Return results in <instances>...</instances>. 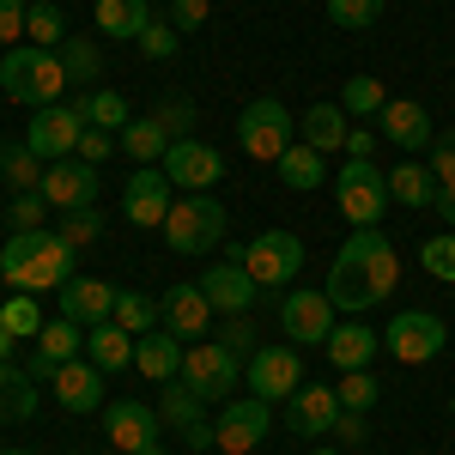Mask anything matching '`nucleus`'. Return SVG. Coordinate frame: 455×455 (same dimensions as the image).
<instances>
[{
  "mask_svg": "<svg viewBox=\"0 0 455 455\" xmlns=\"http://www.w3.org/2000/svg\"><path fill=\"white\" fill-rule=\"evenodd\" d=\"M395 280H401V255H395V243L371 225V231H352L347 243H340L322 291L334 298V310L364 315V310H377V304H388Z\"/></svg>",
  "mask_w": 455,
  "mask_h": 455,
  "instance_id": "1",
  "label": "nucleus"
},
{
  "mask_svg": "<svg viewBox=\"0 0 455 455\" xmlns=\"http://www.w3.org/2000/svg\"><path fill=\"white\" fill-rule=\"evenodd\" d=\"M68 68H61V49H36V43H19V49H0V92L25 109H49L68 104Z\"/></svg>",
  "mask_w": 455,
  "mask_h": 455,
  "instance_id": "2",
  "label": "nucleus"
},
{
  "mask_svg": "<svg viewBox=\"0 0 455 455\" xmlns=\"http://www.w3.org/2000/svg\"><path fill=\"white\" fill-rule=\"evenodd\" d=\"M334 201H340V212H347L352 231L383 225V212L395 207V201H388V171H377L371 158H347L340 176H334Z\"/></svg>",
  "mask_w": 455,
  "mask_h": 455,
  "instance_id": "3",
  "label": "nucleus"
},
{
  "mask_svg": "<svg viewBox=\"0 0 455 455\" xmlns=\"http://www.w3.org/2000/svg\"><path fill=\"white\" fill-rule=\"evenodd\" d=\"M164 243L176 255H212V243H225V207H219V195H176L171 219H164Z\"/></svg>",
  "mask_w": 455,
  "mask_h": 455,
  "instance_id": "4",
  "label": "nucleus"
},
{
  "mask_svg": "<svg viewBox=\"0 0 455 455\" xmlns=\"http://www.w3.org/2000/svg\"><path fill=\"white\" fill-rule=\"evenodd\" d=\"M182 383L195 388L201 401H237V388H243V358L225 347V340H195V347L182 352Z\"/></svg>",
  "mask_w": 455,
  "mask_h": 455,
  "instance_id": "5",
  "label": "nucleus"
},
{
  "mask_svg": "<svg viewBox=\"0 0 455 455\" xmlns=\"http://www.w3.org/2000/svg\"><path fill=\"white\" fill-rule=\"evenodd\" d=\"M237 146H243V158H255V164H280L285 146H291V109L280 98L243 104V116H237Z\"/></svg>",
  "mask_w": 455,
  "mask_h": 455,
  "instance_id": "6",
  "label": "nucleus"
},
{
  "mask_svg": "<svg viewBox=\"0 0 455 455\" xmlns=\"http://www.w3.org/2000/svg\"><path fill=\"white\" fill-rule=\"evenodd\" d=\"M243 267L261 291H280L285 280L304 274V237L298 231H261L255 243H243Z\"/></svg>",
  "mask_w": 455,
  "mask_h": 455,
  "instance_id": "7",
  "label": "nucleus"
},
{
  "mask_svg": "<svg viewBox=\"0 0 455 455\" xmlns=\"http://www.w3.org/2000/svg\"><path fill=\"white\" fill-rule=\"evenodd\" d=\"M443 347H450V328H443V315H431V310H401L383 328V352L401 358V364H431Z\"/></svg>",
  "mask_w": 455,
  "mask_h": 455,
  "instance_id": "8",
  "label": "nucleus"
},
{
  "mask_svg": "<svg viewBox=\"0 0 455 455\" xmlns=\"http://www.w3.org/2000/svg\"><path fill=\"white\" fill-rule=\"evenodd\" d=\"M298 383H304V358H298V347L285 340V347H261V352H249V364H243V388L255 395V401H291L298 395Z\"/></svg>",
  "mask_w": 455,
  "mask_h": 455,
  "instance_id": "9",
  "label": "nucleus"
},
{
  "mask_svg": "<svg viewBox=\"0 0 455 455\" xmlns=\"http://www.w3.org/2000/svg\"><path fill=\"white\" fill-rule=\"evenodd\" d=\"M176 207V182L158 164H134V176L122 182V219L140 231H164V219Z\"/></svg>",
  "mask_w": 455,
  "mask_h": 455,
  "instance_id": "10",
  "label": "nucleus"
},
{
  "mask_svg": "<svg viewBox=\"0 0 455 455\" xmlns=\"http://www.w3.org/2000/svg\"><path fill=\"white\" fill-rule=\"evenodd\" d=\"M92 122H85V109L73 104H49V109H31V128H25V146H31L43 164H55V158H73L79 152V134H85Z\"/></svg>",
  "mask_w": 455,
  "mask_h": 455,
  "instance_id": "11",
  "label": "nucleus"
},
{
  "mask_svg": "<svg viewBox=\"0 0 455 455\" xmlns=\"http://www.w3.org/2000/svg\"><path fill=\"white\" fill-rule=\"evenodd\" d=\"M267 431H274V413H267V401H255V395H237V401H225L219 407V419H212V450L225 455H249L267 443Z\"/></svg>",
  "mask_w": 455,
  "mask_h": 455,
  "instance_id": "12",
  "label": "nucleus"
},
{
  "mask_svg": "<svg viewBox=\"0 0 455 455\" xmlns=\"http://www.w3.org/2000/svg\"><path fill=\"white\" fill-rule=\"evenodd\" d=\"M334 322H340V310L328 291H285L280 298V328L291 347H328Z\"/></svg>",
  "mask_w": 455,
  "mask_h": 455,
  "instance_id": "13",
  "label": "nucleus"
},
{
  "mask_svg": "<svg viewBox=\"0 0 455 455\" xmlns=\"http://www.w3.org/2000/svg\"><path fill=\"white\" fill-rule=\"evenodd\" d=\"M164 176H171L182 195H212V182L225 176V158H219V146L182 134V140L164 146Z\"/></svg>",
  "mask_w": 455,
  "mask_h": 455,
  "instance_id": "14",
  "label": "nucleus"
},
{
  "mask_svg": "<svg viewBox=\"0 0 455 455\" xmlns=\"http://www.w3.org/2000/svg\"><path fill=\"white\" fill-rule=\"evenodd\" d=\"M212 304L207 291H201V280H176L171 291H164V304H158V328H171L182 347H195V340H207L212 334Z\"/></svg>",
  "mask_w": 455,
  "mask_h": 455,
  "instance_id": "15",
  "label": "nucleus"
},
{
  "mask_svg": "<svg viewBox=\"0 0 455 455\" xmlns=\"http://www.w3.org/2000/svg\"><path fill=\"white\" fill-rule=\"evenodd\" d=\"M36 195L55 212L98 207V164H85V158H55V164L43 171V188H36Z\"/></svg>",
  "mask_w": 455,
  "mask_h": 455,
  "instance_id": "16",
  "label": "nucleus"
},
{
  "mask_svg": "<svg viewBox=\"0 0 455 455\" xmlns=\"http://www.w3.org/2000/svg\"><path fill=\"white\" fill-rule=\"evenodd\" d=\"M158 419H164V425H176V437H182V443H188L195 455H207V450H212V419H207V401H201L195 388L182 383V377H176V383H164Z\"/></svg>",
  "mask_w": 455,
  "mask_h": 455,
  "instance_id": "17",
  "label": "nucleus"
},
{
  "mask_svg": "<svg viewBox=\"0 0 455 455\" xmlns=\"http://www.w3.org/2000/svg\"><path fill=\"white\" fill-rule=\"evenodd\" d=\"M104 437H109L116 455H140L146 443L164 437V419H158V407H146V401H116V407H104Z\"/></svg>",
  "mask_w": 455,
  "mask_h": 455,
  "instance_id": "18",
  "label": "nucleus"
},
{
  "mask_svg": "<svg viewBox=\"0 0 455 455\" xmlns=\"http://www.w3.org/2000/svg\"><path fill=\"white\" fill-rule=\"evenodd\" d=\"M334 419H340V395H334L328 383H310V388L298 383V395L285 401V425H291L304 443L328 437V431H334Z\"/></svg>",
  "mask_w": 455,
  "mask_h": 455,
  "instance_id": "19",
  "label": "nucleus"
},
{
  "mask_svg": "<svg viewBox=\"0 0 455 455\" xmlns=\"http://www.w3.org/2000/svg\"><path fill=\"white\" fill-rule=\"evenodd\" d=\"M377 134H383L388 146H401V158H407V152H425L437 128H431L425 104H413V98H388L383 116H377Z\"/></svg>",
  "mask_w": 455,
  "mask_h": 455,
  "instance_id": "20",
  "label": "nucleus"
},
{
  "mask_svg": "<svg viewBox=\"0 0 455 455\" xmlns=\"http://www.w3.org/2000/svg\"><path fill=\"white\" fill-rule=\"evenodd\" d=\"M201 291H207V304L219 315H243V310H255V298H261V285L249 280L243 261H219L212 274H201Z\"/></svg>",
  "mask_w": 455,
  "mask_h": 455,
  "instance_id": "21",
  "label": "nucleus"
},
{
  "mask_svg": "<svg viewBox=\"0 0 455 455\" xmlns=\"http://www.w3.org/2000/svg\"><path fill=\"white\" fill-rule=\"evenodd\" d=\"M61 315L79 322V328H104V322H116V285L109 280H79V274H73V280L61 285Z\"/></svg>",
  "mask_w": 455,
  "mask_h": 455,
  "instance_id": "22",
  "label": "nucleus"
},
{
  "mask_svg": "<svg viewBox=\"0 0 455 455\" xmlns=\"http://www.w3.org/2000/svg\"><path fill=\"white\" fill-rule=\"evenodd\" d=\"M55 401L68 407V413H104V371L92 364V358H73L55 371Z\"/></svg>",
  "mask_w": 455,
  "mask_h": 455,
  "instance_id": "23",
  "label": "nucleus"
},
{
  "mask_svg": "<svg viewBox=\"0 0 455 455\" xmlns=\"http://www.w3.org/2000/svg\"><path fill=\"white\" fill-rule=\"evenodd\" d=\"M322 352L334 358V371H371V358L383 352V334L364 328V315H347V322H334V334H328Z\"/></svg>",
  "mask_w": 455,
  "mask_h": 455,
  "instance_id": "24",
  "label": "nucleus"
},
{
  "mask_svg": "<svg viewBox=\"0 0 455 455\" xmlns=\"http://www.w3.org/2000/svg\"><path fill=\"white\" fill-rule=\"evenodd\" d=\"M182 340H176L171 328H152V334H140L134 340V371L140 377H152V383H176L182 377Z\"/></svg>",
  "mask_w": 455,
  "mask_h": 455,
  "instance_id": "25",
  "label": "nucleus"
},
{
  "mask_svg": "<svg viewBox=\"0 0 455 455\" xmlns=\"http://www.w3.org/2000/svg\"><path fill=\"white\" fill-rule=\"evenodd\" d=\"M25 243H31V261H36V274H43V291H61V285L73 280V255L79 249L61 237V231H19Z\"/></svg>",
  "mask_w": 455,
  "mask_h": 455,
  "instance_id": "26",
  "label": "nucleus"
},
{
  "mask_svg": "<svg viewBox=\"0 0 455 455\" xmlns=\"http://www.w3.org/2000/svg\"><path fill=\"white\" fill-rule=\"evenodd\" d=\"M274 171H280V182H285V188H298V195H310V188H322V182H334V176H328V152H315V146H304V140L285 146V158L274 164Z\"/></svg>",
  "mask_w": 455,
  "mask_h": 455,
  "instance_id": "27",
  "label": "nucleus"
},
{
  "mask_svg": "<svg viewBox=\"0 0 455 455\" xmlns=\"http://www.w3.org/2000/svg\"><path fill=\"white\" fill-rule=\"evenodd\" d=\"M85 358L98 364V371H128L134 364V334L122 328V322H104V328H85Z\"/></svg>",
  "mask_w": 455,
  "mask_h": 455,
  "instance_id": "28",
  "label": "nucleus"
},
{
  "mask_svg": "<svg viewBox=\"0 0 455 455\" xmlns=\"http://www.w3.org/2000/svg\"><path fill=\"white\" fill-rule=\"evenodd\" d=\"M304 146H315V152H347V128H352V116L340 104H310L304 109Z\"/></svg>",
  "mask_w": 455,
  "mask_h": 455,
  "instance_id": "29",
  "label": "nucleus"
},
{
  "mask_svg": "<svg viewBox=\"0 0 455 455\" xmlns=\"http://www.w3.org/2000/svg\"><path fill=\"white\" fill-rule=\"evenodd\" d=\"M431 195H437V176H431V164H413V158H401L395 171H388V201L407 212L431 207Z\"/></svg>",
  "mask_w": 455,
  "mask_h": 455,
  "instance_id": "30",
  "label": "nucleus"
},
{
  "mask_svg": "<svg viewBox=\"0 0 455 455\" xmlns=\"http://www.w3.org/2000/svg\"><path fill=\"white\" fill-rule=\"evenodd\" d=\"M36 413V377L25 364H0V425H19Z\"/></svg>",
  "mask_w": 455,
  "mask_h": 455,
  "instance_id": "31",
  "label": "nucleus"
},
{
  "mask_svg": "<svg viewBox=\"0 0 455 455\" xmlns=\"http://www.w3.org/2000/svg\"><path fill=\"white\" fill-rule=\"evenodd\" d=\"M73 104L85 109V122H92V128H104V134H122V128L134 122L128 98H122V92H109V85H98V92H73Z\"/></svg>",
  "mask_w": 455,
  "mask_h": 455,
  "instance_id": "32",
  "label": "nucleus"
},
{
  "mask_svg": "<svg viewBox=\"0 0 455 455\" xmlns=\"http://www.w3.org/2000/svg\"><path fill=\"white\" fill-rule=\"evenodd\" d=\"M92 19H98L104 36H140L152 25V0H98Z\"/></svg>",
  "mask_w": 455,
  "mask_h": 455,
  "instance_id": "33",
  "label": "nucleus"
},
{
  "mask_svg": "<svg viewBox=\"0 0 455 455\" xmlns=\"http://www.w3.org/2000/svg\"><path fill=\"white\" fill-rule=\"evenodd\" d=\"M61 68L79 92H98V79H104V49L92 43V36H68L61 43Z\"/></svg>",
  "mask_w": 455,
  "mask_h": 455,
  "instance_id": "34",
  "label": "nucleus"
},
{
  "mask_svg": "<svg viewBox=\"0 0 455 455\" xmlns=\"http://www.w3.org/2000/svg\"><path fill=\"white\" fill-rule=\"evenodd\" d=\"M116 140H122V152H128L134 164H158V158H164V146H171V134L158 128V116H134Z\"/></svg>",
  "mask_w": 455,
  "mask_h": 455,
  "instance_id": "35",
  "label": "nucleus"
},
{
  "mask_svg": "<svg viewBox=\"0 0 455 455\" xmlns=\"http://www.w3.org/2000/svg\"><path fill=\"white\" fill-rule=\"evenodd\" d=\"M43 158H36L25 140H6L0 146V182H12V195H25V188H43Z\"/></svg>",
  "mask_w": 455,
  "mask_h": 455,
  "instance_id": "36",
  "label": "nucleus"
},
{
  "mask_svg": "<svg viewBox=\"0 0 455 455\" xmlns=\"http://www.w3.org/2000/svg\"><path fill=\"white\" fill-rule=\"evenodd\" d=\"M79 347H85V328H79V322H68V315L43 322V334H36V352H43L49 364H73V358H79Z\"/></svg>",
  "mask_w": 455,
  "mask_h": 455,
  "instance_id": "37",
  "label": "nucleus"
},
{
  "mask_svg": "<svg viewBox=\"0 0 455 455\" xmlns=\"http://www.w3.org/2000/svg\"><path fill=\"white\" fill-rule=\"evenodd\" d=\"M0 280L12 285V291H43V274H36V261H31V243L12 231L6 237V249H0Z\"/></svg>",
  "mask_w": 455,
  "mask_h": 455,
  "instance_id": "38",
  "label": "nucleus"
},
{
  "mask_svg": "<svg viewBox=\"0 0 455 455\" xmlns=\"http://www.w3.org/2000/svg\"><path fill=\"white\" fill-rule=\"evenodd\" d=\"M383 104H388V92H383V79H371V73H352L347 85H340V109H347L352 122L383 116Z\"/></svg>",
  "mask_w": 455,
  "mask_h": 455,
  "instance_id": "39",
  "label": "nucleus"
},
{
  "mask_svg": "<svg viewBox=\"0 0 455 455\" xmlns=\"http://www.w3.org/2000/svg\"><path fill=\"white\" fill-rule=\"evenodd\" d=\"M68 19H61V6H49V0H43V6H31V12H25V43H36V49H61V43H68Z\"/></svg>",
  "mask_w": 455,
  "mask_h": 455,
  "instance_id": "40",
  "label": "nucleus"
},
{
  "mask_svg": "<svg viewBox=\"0 0 455 455\" xmlns=\"http://www.w3.org/2000/svg\"><path fill=\"white\" fill-rule=\"evenodd\" d=\"M116 322L140 340V334H152L158 328V298H146V291H116Z\"/></svg>",
  "mask_w": 455,
  "mask_h": 455,
  "instance_id": "41",
  "label": "nucleus"
},
{
  "mask_svg": "<svg viewBox=\"0 0 455 455\" xmlns=\"http://www.w3.org/2000/svg\"><path fill=\"white\" fill-rule=\"evenodd\" d=\"M0 328L6 334H43V310H36V291H12L6 304H0Z\"/></svg>",
  "mask_w": 455,
  "mask_h": 455,
  "instance_id": "42",
  "label": "nucleus"
},
{
  "mask_svg": "<svg viewBox=\"0 0 455 455\" xmlns=\"http://www.w3.org/2000/svg\"><path fill=\"white\" fill-rule=\"evenodd\" d=\"M334 395H340V407H352V413H371L383 388H377V377H371V371H340Z\"/></svg>",
  "mask_w": 455,
  "mask_h": 455,
  "instance_id": "43",
  "label": "nucleus"
},
{
  "mask_svg": "<svg viewBox=\"0 0 455 455\" xmlns=\"http://www.w3.org/2000/svg\"><path fill=\"white\" fill-rule=\"evenodd\" d=\"M328 19L340 31H371L383 19V0H328Z\"/></svg>",
  "mask_w": 455,
  "mask_h": 455,
  "instance_id": "44",
  "label": "nucleus"
},
{
  "mask_svg": "<svg viewBox=\"0 0 455 455\" xmlns=\"http://www.w3.org/2000/svg\"><path fill=\"white\" fill-rule=\"evenodd\" d=\"M134 43H140V55H146V61H171L176 49H182V31H176L171 19H152V25H146V31L134 36Z\"/></svg>",
  "mask_w": 455,
  "mask_h": 455,
  "instance_id": "45",
  "label": "nucleus"
},
{
  "mask_svg": "<svg viewBox=\"0 0 455 455\" xmlns=\"http://www.w3.org/2000/svg\"><path fill=\"white\" fill-rule=\"evenodd\" d=\"M43 219H49V201H43L36 188H25V195L6 201V225H12V231H43Z\"/></svg>",
  "mask_w": 455,
  "mask_h": 455,
  "instance_id": "46",
  "label": "nucleus"
},
{
  "mask_svg": "<svg viewBox=\"0 0 455 455\" xmlns=\"http://www.w3.org/2000/svg\"><path fill=\"white\" fill-rule=\"evenodd\" d=\"M212 340H225V347L249 364V352H261V328H255V322H249V310H243V315H225V328H219Z\"/></svg>",
  "mask_w": 455,
  "mask_h": 455,
  "instance_id": "47",
  "label": "nucleus"
},
{
  "mask_svg": "<svg viewBox=\"0 0 455 455\" xmlns=\"http://www.w3.org/2000/svg\"><path fill=\"white\" fill-rule=\"evenodd\" d=\"M419 261H425V274H431V280H455V231H437V237H425Z\"/></svg>",
  "mask_w": 455,
  "mask_h": 455,
  "instance_id": "48",
  "label": "nucleus"
},
{
  "mask_svg": "<svg viewBox=\"0 0 455 455\" xmlns=\"http://www.w3.org/2000/svg\"><path fill=\"white\" fill-rule=\"evenodd\" d=\"M61 237H68L73 249L98 243V237H104V212H98V207H79V212H61Z\"/></svg>",
  "mask_w": 455,
  "mask_h": 455,
  "instance_id": "49",
  "label": "nucleus"
},
{
  "mask_svg": "<svg viewBox=\"0 0 455 455\" xmlns=\"http://www.w3.org/2000/svg\"><path fill=\"white\" fill-rule=\"evenodd\" d=\"M340 450H364V437H371V425H364V413H352V407H340V419H334V431H328Z\"/></svg>",
  "mask_w": 455,
  "mask_h": 455,
  "instance_id": "50",
  "label": "nucleus"
},
{
  "mask_svg": "<svg viewBox=\"0 0 455 455\" xmlns=\"http://www.w3.org/2000/svg\"><path fill=\"white\" fill-rule=\"evenodd\" d=\"M152 116H158V128H164L171 140H182V134L195 128V104H182V98H171V104H158Z\"/></svg>",
  "mask_w": 455,
  "mask_h": 455,
  "instance_id": "51",
  "label": "nucleus"
},
{
  "mask_svg": "<svg viewBox=\"0 0 455 455\" xmlns=\"http://www.w3.org/2000/svg\"><path fill=\"white\" fill-rule=\"evenodd\" d=\"M25 0H0V49H19V36H25Z\"/></svg>",
  "mask_w": 455,
  "mask_h": 455,
  "instance_id": "52",
  "label": "nucleus"
},
{
  "mask_svg": "<svg viewBox=\"0 0 455 455\" xmlns=\"http://www.w3.org/2000/svg\"><path fill=\"white\" fill-rule=\"evenodd\" d=\"M431 176L437 182H455V128L450 134H431Z\"/></svg>",
  "mask_w": 455,
  "mask_h": 455,
  "instance_id": "53",
  "label": "nucleus"
},
{
  "mask_svg": "<svg viewBox=\"0 0 455 455\" xmlns=\"http://www.w3.org/2000/svg\"><path fill=\"white\" fill-rule=\"evenodd\" d=\"M116 146H122L116 134H104V128H85V134H79V152H73V158H85V164H104Z\"/></svg>",
  "mask_w": 455,
  "mask_h": 455,
  "instance_id": "54",
  "label": "nucleus"
},
{
  "mask_svg": "<svg viewBox=\"0 0 455 455\" xmlns=\"http://www.w3.org/2000/svg\"><path fill=\"white\" fill-rule=\"evenodd\" d=\"M377 140H383L377 128H364V122H352V128H347V158H371V152H377Z\"/></svg>",
  "mask_w": 455,
  "mask_h": 455,
  "instance_id": "55",
  "label": "nucleus"
},
{
  "mask_svg": "<svg viewBox=\"0 0 455 455\" xmlns=\"http://www.w3.org/2000/svg\"><path fill=\"white\" fill-rule=\"evenodd\" d=\"M207 19V0H171V25L176 31H195Z\"/></svg>",
  "mask_w": 455,
  "mask_h": 455,
  "instance_id": "56",
  "label": "nucleus"
},
{
  "mask_svg": "<svg viewBox=\"0 0 455 455\" xmlns=\"http://www.w3.org/2000/svg\"><path fill=\"white\" fill-rule=\"evenodd\" d=\"M431 207H437V219H443V231H455V182H437Z\"/></svg>",
  "mask_w": 455,
  "mask_h": 455,
  "instance_id": "57",
  "label": "nucleus"
},
{
  "mask_svg": "<svg viewBox=\"0 0 455 455\" xmlns=\"http://www.w3.org/2000/svg\"><path fill=\"white\" fill-rule=\"evenodd\" d=\"M12 347H19V334H6V328H0V364H12Z\"/></svg>",
  "mask_w": 455,
  "mask_h": 455,
  "instance_id": "58",
  "label": "nucleus"
},
{
  "mask_svg": "<svg viewBox=\"0 0 455 455\" xmlns=\"http://www.w3.org/2000/svg\"><path fill=\"white\" fill-rule=\"evenodd\" d=\"M310 455H347L340 443H310Z\"/></svg>",
  "mask_w": 455,
  "mask_h": 455,
  "instance_id": "59",
  "label": "nucleus"
},
{
  "mask_svg": "<svg viewBox=\"0 0 455 455\" xmlns=\"http://www.w3.org/2000/svg\"><path fill=\"white\" fill-rule=\"evenodd\" d=\"M140 455H164V443H146V450Z\"/></svg>",
  "mask_w": 455,
  "mask_h": 455,
  "instance_id": "60",
  "label": "nucleus"
},
{
  "mask_svg": "<svg viewBox=\"0 0 455 455\" xmlns=\"http://www.w3.org/2000/svg\"><path fill=\"white\" fill-rule=\"evenodd\" d=\"M25 6H43V0H25ZM49 6H61V0H49Z\"/></svg>",
  "mask_w": 455,
  "mask_h": 455,
  "instance_id": "61",
  "label": "nucleus"
},
{
  "mask_svg": "<svg viewBox=\"0 0 455 455\" xmlns=\"http://www.w3.org/2000/svg\"><path fill=\"white\" fill-rule=\"evenodd\" d=\"M12 455H36V450H12Z\"/></svg>",
  "mask_w": 455,
  "mask_h": 455,
  "instance_id": "62",
  "label": "nucleus"
},
{
  "mask_svg": "<svg viewBox=\"0 0 455 455\" xmlns=\"http://www.w3.org/2000/svg\"><path fill=\"white\" fill-rule=\"evenodd\" d=\"M207 455H225V450H207Z\"/></svg>",
  "mask_w": 455,
  "mask_h": 455,
  "instance_id": "63",
  "label": "nucleus"
},
{
  "mask_svg": "<svg viewBox=\"0 0 455 455\" xmlns=\"http://www.w3.org/2000/svg\"><path fill=\"white\" fill-rule=\"evenodd\" d=\"M164 6H171V0H164Z\"/></svg>",
  "mask_w": 455,
  "mask_h": 455,
  "instance_id": "64",
  "label": "nucleus"
}]
</instances>
